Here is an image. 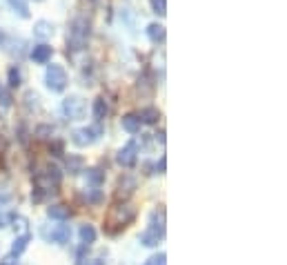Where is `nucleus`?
<instances>
[{
  "label": "nucleus",
  "mask_w": 287,
  "mask_h": 265,
  "mask_svg": "<svg viewBox=\"0 0 287 265\" xmlns=\"http://www.w3.org/2000/svg\"><path fill=\"white\" fill-rule=\"evenodd\" d=\"M63 180V174L56 165H45L41 172L34 174V185H36V194H34V201H42L45 192H56Z\"/></svg>",
  "instance_id": "f257e3e1"
},
{
  "label": "nucleus",
  "mask_w": 287,
  "mask_h": 265,
  "mask_svg": "<svg viewBox=\"0 0 287 265\" xmlns=\"http://www.w3.org/2000/svg\"><path fill=\"white\" fill-rule=\"evenodd\" d=\"M136 219V210L131 205H114L109 207V214L105 219V232L107 234H118L121 229H125L131 221Z\"/></svg>",
  "instance_id": "f03ea898"
},
{
  "label": "nucleus",
  "mask_w": 287,
  "mask_h": 265,
  "mask_svg": "<svg viewBox=\"0 0 287 265\" xmlns=\"http://www.w3.org/2000/svg\"><path fill=\"white\" fill-rule=\"evenodd\" d=\"M89 34H91V25L85 16H78L74 18L72 27H69V36H67V43L72 49H82L89 41Z\"/></svg>",
  "instance_id": "7ed1b4c3"
},
{
  "label": "nucleus",
  "mask_w": 287,
  "mask_h": 265,
  "mask_svg": "<svg viewBox=\"0 0 287 265\" xmlns=\"http://www.w3.org/2000/svg\"><path fill=\"white\" fill-rule=\"evenodd\" d=\"M47 87H49L51 91H63L65 87H67V72H65L60 65H49L47 67Z\"/></svg>",
  "instance_id": "20e7f679"
},
{
  "label": "nucleus",
  "mask_w": 287,
  "mask_h": 265,
  "mask_svg": "<svg viewBox=\"0 0 287 265\" xmlns=\"http://www.w3.org/2000/svg\"><path fill=\"white\" fill-rule=\"evenodd\" d=\"M63 114L69 121H78V118L85 116V100L78 98V96H69L63 100Z\"/></svg>",
  "instance_id": "39448f33"
},
{
  "label": "nucleus",
  "mask_w": 287,
  "mask_h": 265,
  "mask_svg": "<svg viewBox=\"0 0 287 265\" xmlns=\"http://www.w3.org/2000/svg\"><path fill=\"white\" fill-rule=\"evenodd\" d=\"M98 134H100V127H87V130L74 132L72 140H74V145H78V147H85V145L94 143V140L98 138Z\"/></svg>",
  "instance_id": "423d86ee"
},
{
  "label": "nucleus",
  "mask_w": 287,
  "mask_h": 265,
  "mask_svg": "<svg viewBox=\"0 0 287 265\" xmlns=\"http://www.w3.org/2000/svg\"><path fill=\"white\" fill-rule=\"evenodd\" d=\"M134 189H136V180L131 178V176H123L116 185V194H114V196H116V201H121V198L127 201V198L134 194Z\"/></svg>",
  "instance_id": "0eeeda50"
},
{
  "label": "nucleus",
  "mask_w": 287,
  "mask_h": 265,
  "mask_svg": "<svg viewBox=\"0 0 287 265\" xmlns=\"http://www.w3.org/2000/svg\"><path fill=\"white\" fill-rule=\"evenodd\" d=\"M116 161L121 163L123 167H134L136 165V143H134V140H131V143H127L125 147L118 152Z\"/></svg>",
  "instance_id": "6e6552de"
},
{
  "label": "nucleus",
  "mask_w": 287,
  "mask_h": 265,
  "mask_svg": "<svg viewBox=\"0 0 287 265\" xmlns=\"http://www.w3.org/2000/svg\"><path fill=\"white\" fill-rule=\"evenodd\" d=\"M51 54H54V49L49 45H45V43H41V45H36L32 49V60L38 65H47L51 60Z\"/></svg>",
  "instance_id": "1a4fd4ad"
},
{
  "label": "nucleus",
  "mask_w": 287,
  "mask_h": 265,
  "mask_svg": "<svg viewBox=\"0 0 287 265\" xmlns=\"http://www.w3.org/2000/svg\"><path fill=\"white\" fill-rule=\"evenodd\" d=\"M34 36L41 38V41L51 38V36H54V25H51L49 20H38V23L34 25Z\"/></svg>",
  "instance_id": "9d476101"
},
{
  "label": "nucleus",
  "mask_w": 287,
  "mask_h": 265,
  "mask_svg": "<svg viewBox=\"0 0 287 265\" xmlns=\"http://www.w3.org/2000/svg\"><path fill=\"white\" fill-rule=\"evenodd\" d=\"M140 125H143V123H140L138 114H125V116H123V130L129 132V134H138Z\"/></svg>",
  "instance_id": "9b49d317"
},
{
  "label": "nucleus",
  "mask_w": 287,
  "mask_h": 265,
  "mask_svg": "<svg viewBox=\"0 0 287 265\" xmlns=\"http://www.w3.org/2000/svg\"><path fill=\"white\" fill-rule=\"evenodd\" d=\"M47 216H49V219H56V221H67L69 216H72V210H69L67 205H51L49 210H47Z\"/></svg>",
  "instance_id": "f8f14e48"
},
{
  "label": "nucleus",
  "mask_w": 287,
  "mask_h": 265,
  "mask_svg": "<svg viewBox=\"0 0 287 265\" xmlns=\"http://www.w3.org/2000/svg\"><path fill=\"white\" fill-rule=\"evenodd\" d=\"M147 36L152 43H165V27L161 23H152L147 27Z\"/></svg>",
  "instance_id": "ddd939ff"
},
{
  "label": "nucleus",
  "mask_w": 287,
  "mask_h": 265,
  "mask_svg": "<svg viewBox=\"0 0 287 265\" xmlns=\"http://www.w3.org/2000/svg\"><path fill=\"white\" fill-rule=\"evenodd\" d=\"M138 118H140V123H147V125H154V123H158L161 114H158V109H156V107H145V109H140Z\"/></svg>",
  "instance_id": "4468645a"
},
{
  "label": "nucleus",
  "mask_w": 287,
  "mask_h": 265,
  "mask_svg": "<svg viewBox=\"0 0 287 265\" xmlns=\"http://www.w3.org/2000/svg\"><path fill=\"white\" fill-rule=\"evenodd\" d=\"M9 7L20 18H29V0H9Z\"/></svg>",
  "instance_id": "2eb2a0df"
},
{
  "label": "nucleus",
  "mask_w": 287,
  "mask_h": 265,
  "mask_svg": "<svg viewBox=\"0 0 287 265\" xmlns=\"http://www.w3.org/2000/svg\"><path fill=\"white\" fill-rule=\"evenodd\" d=\"M81 238H82V243H85V245H91V243L96 241L94 225H82V227H81Z\"/></svg>",
  "instance_id": "dca6fc26"
},
{
  "label": "nucleus",
  "mask_w": 287,
  "mask_h": 265,
  "mask_svg": "<svg viewBox=\"0 0 287 265\" xmlns=\"http://www.w3.org/2000/svg\"><path fill=\"white\" fill-rule=\"evenodd\" d=\"M107 112H109V107H107V103H105V98H96V103H94L96 121H103V118L107 116Z\"/></svg>",
  "instance_id": "f3484780"
},
{
  "label": "nucleus",
  "mask_w": 287,
  "mask_h": 265,
  "mask_svg": "<svg viewBox=\"0 0 287 265\" xmlns=\"http://www.w3.org/2000/svg\"><path fill=\"white\" fill-rule=\"evenodd\" d=\"M27 243H29V234H23V236H18V238H16V241H14V247H11V254H14V256H18L20 252H25Z\"/></svg>",
  "instance_id": "a211bd4d"
},
{
  "label": "nucleus",
  "mask_w": 287,
  "mask_h": 265,
  "mask_svg": "<svg viewBox=\"0 0 287 265\" xmlns=\"http://www.w3.org/2000/svg\"><path fill=\"white\" fill-rule=\"evenodd\" d=\"M82 158L81 156H69L67 158V170L72 172V174H78V172H82Z\"/></svg>",
  "instance_id": "6ab92c4d"
},
{
  "label": "nucleus",
  "mask_w": 287,
  "mask_h": 265,
  "mask_svg": "<svg viewBox=\"0 0 287 265\" xmlns=\"http://www.w3.org/2000/svg\"><path fill=\"white\" fill-rule=\"evenodd\" d=\"M7 81H9V87H14V89L20 87V69L16 67V65L9 67V72H7Z\"/></svg>",
  "instance_id": "aec40b11"
},
{
  "label": "nucleus",
  "mask_w": 287,
  "mask_h": 265,
  "mask_svg": "<svg viewBox=\"0 0 287 265\" xmlns=\"http://www.w3.org/2000/svg\"><path fill=\"white\" fill-rule=\"evenodd\" d=\"M51 238H54L56 243H67L69 241V227H58V229H54V232H51Z\"/></svg>",
  "instance_id": "412c9836"
},
{
  "label": "nucleus",
  "mask_w": 287,
  "mask_h": 265,
  "mask_svg": "<svg viewBox=\"0 0 287 265\" xmlns=\"http://www.w3.org/2000/svg\"><path fill=\"white\" fill-rule=\"evenodd\" d=\"M149 5H152L154 14H158V16L167 14V0H149Z\"/></svg>",
  "instance_id": "4be33fe9"
},
{
  "label": "nucleus",
  "mask_w": 287,
  "mask_h": 265,
  "mask_svg": "<svg viewBox=\"0 0 287 265\" xmlns=\"http://www.w3.org/2000/svg\"><path fill=\"white\" fill-rule=\"evenodd\" d=\"M103 178H105V174L100 170H89V172H87V180H89L91 185H100V183H103Z\"/></svg>",
  "instance_id": "5701e85b"
},
{
  "label": "nucleus",
  "mask_w": 287,
  "mask_h": 265,
  "mask_svg": "<svg viewBox=\"0 0 287 265\" xmlns=\"http://www.w3.org/2000/svg\"><path fill=\"white\" fill-rule=\"evenodd\" d=\"M165 261H167V256H165V254H156V256H152V259H149L145 265H167Z\"/></svg>",
  "instance_id": "b1692460"
},
{
  "label": "nucleus",
  "mask_w": 287,
  "mask_h": 265,
  "mask_svg": "<svg viewBox=\"0 0 287 265\" xmlns=\"http://www.w3.org/2000/svg\"><path fill=\"white\" fill-rule=\"evenodd\" d=\"M0 105H2V107H9V105H11V96L7 94L2 87H0Z\"/></svg>",
  "instance_id": "393cba45"
},
{
  "label": "nucleus",
  "mask_w": 287,
  "mask_h": 265,
  "mask_svg": "<svg viewBox=\"0 0 287 265\" xmlns=\"http://www.w3.org/2000/svg\"><path fill=\"white\" fill-rule=\"evenodd\" d=\"M85 265H105V261H100V259H89Z\"/></svg>",
  "instance_id": "a878e982"
},
{
  "label": "nucleus",
  "mask_w": 287,
  "mask_h": 265,
  "mask_svg": "<svg viewBox=\"0 0 287 265\" xmlns=\"http://www.w3.org/2000/svg\"><path fill=\"white\" fill-rule=\"evenodd\" d=\"M0 265H16V261L9 256V259H5V261H2V263H0Z\"/></svg>",
  "instance_id": "bb28decb"
}]
</instances>
